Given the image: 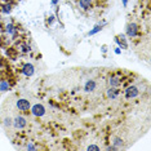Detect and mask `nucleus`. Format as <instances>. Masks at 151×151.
Returning a JSON list of instances; mask_svg holds the SVG:
<instances>
[{
  "instance_id": "1",
  "label": "nucleus",
  "mask_w": 151,
  "mask_h": 151,
  "mask_svg": "<svg viewBox=\"0 0 151 151\" xmlns=\"http://www.w3.org/2000/svg\"><path fill=\"white\" fill-rule=\"evenodd\" d=\"M31 114L34 116H36V118H40V116H43L44 114H45V107L40 104L34 105L31 107Z\"/></svg>"
},
{
  "instance_id": "2",
  "label": "nucleus",
  "mask_w": 151,
  "mask_h": 151,
  "mask_svg": "<svg viewBox=\"0 0 151 151\" xmlns=\"http://www.w3.org/2000/svg\"><path fill=\"white\" fill-rule=\"evenodd\" d=\"M26 125H27V120L23 116H16L13 119V127L16 129H23Z\"/></svg>"
},
{
  "instance_id": "3",
  "label": "nucleus",
  "mask_w": 151,
  "mask_h": 151,
  "mask_svg": "<svg viewBox=\"0 0 151 151\" xmlns=\"http://www.w3.org/2000/svg\"><path fill=\"white\" fill-rule=\"evenodd\" d=\"M16 106L19 111H27L30 109V101L29 99H25V98H21L16 102Z\"/></svg>"
},
{
  "instance_id": "4",
  "label": "nucleus",
  "mask_w": 151,
  "mask_h": 151,
  "mask_svg": "<svg viewBox=\"0 0 151 151\" xmlns=\"http://www.w3.org/2000/svg\"><path fill=\"white\" fill-rule=\"evenodd\" d=\"M138 93H139V91H138V88H137L136 85H132V87H128V88L125 89V97L128 98V99L137 97Z\"/></svg>"
},
{
  "instance_id": "5",
  "label": "nucleus",
  "mask_w": 151,
  "mask_h": 151,
  "mask_svg": "<svg viewBox=\"0 0 151 151\" xmlns=\"http://www.w3.org/2000/svg\"><path fill=\"white\" fill-rule=\"evenodd\" d=\"M137 32H138V26L136 23H129L127 26V35L129 37H134L137 35Z\"/></svg>"
},
{
  "instance_id": "6",
  "label": "nucleus",
  "mask_w": 151,
  "mask_h": 151,
  "mask_svg": "<svg viewBox=\"0 0 151 151\" xmlns=\"http://www.w3.org/2000/svg\"><path fill=\"white\" fill-rule=\"evenodd\" d=\"M34 73H35V67H34V65H31V63H26L22 68V74L25 75V76H32Z\"/></svg>"
},
{
  "instance_id": "7",
  "label": "nucleus",
  "mask_w": 151,
  "mask_h": 151,
  "mask_svg": "<svg viewBox=\"0 0 151 151\" xmlns=\"http://www.w3.org/2000/svg\"><path fill=\"white\" fill-rule=\"evenodd\" d=\"M96 87H97V84H96L94 80H88L84 85V91L87 92V93H91V92L96 91Z\"/></svg>"
},
{
  "instance_id": "8",
  "label": "nucleus",
  "mask_w": 151,
  "mask_h": 151,
  "mask_svg": "<svg viewBox=\"0 0 151 151\" xmlns=\"http://www.w3.org/2000/svg\"><path fill=\"white\" fill-rule=\"evenodd\" d=\"M106 94H107V97L110 99H115L116 97H118V94H119V89L114 88V87H110L107 89V92H106Z\"/></svg>"
},
{
  "instance_id": "9",
  "label": "nucleus",
  "mask_w": 151,
  "mask_h": 151,
  "mask_svg": "<svg viewBox=\"0 0 151 151\" xmlns=\"http://www.w3.org/2000/svg\"><path fill=\"white\" fill-rule=\"evenodd\" d=\"M120 84H122V80H120L118 76H111V78L109 79V85H110V87L118 88Z\"/></svg>"
},
{
  "instance_id": "10",
  "label": "nucleus",
  "mask_w": 151,
  "mask_h": 151,
  "mask_svg": "<svg viewBox=\"0 0 151 151\" xmlns=\"http://www.w3.org/2000/svg\"><path fill=\"white\" fill-rule=\"evenodd\" d=\"M116 43H118L120 47L124 48V49L128 48V44H127V42H125V36L124 35H119L118 37H116Z\"/></svg>"
},
{
  "instance_id": "11",
  "label": "nucleus",
  "mask_w": 151,
  "mask_h": 151,
  "mask_svg": "<svg viewBox=\"0 0 151 151\" xmlns=\"http://www.w3.org/2000/svg\"><path fill=\"white\" fill-rule=\"evenodd\" d=\"M79 5L83 9H89L92 5V0H79Z\"/></svg>"
},
{
  "instance_id": "12",
  "label": "nucleus",
  "mask_w": 151,
  "mask_h": 151,
  "mask_svg": "<svg viewBox=\"0 0 151 151\" xmlns=\"http://www.w3.org/2000/svg\"><path fill=\"white\" fill-rule=\"evenodd\" d=\"M9 89V84H8V81H0V92H5V91H8Z\"/></svg>"
},
{
  "instance_id": "13",
  "label": "nucleus",
  "mask_w": 151,
  "mask_h": 151,
  "mask_svg": "<svg viewBox=\"0 0 151 151\" xmlns=\"http://www.w3.org/2000/svg\"><path fill=\"white\" fill-rule=\"evenodd\" d=\"M114 145H115V147H122L123 146V139L119 138V137H115L114 138Z\"/></svg>"
},
{
  "instance_id": "14",
  "label": "nucleus",
  "mask_w": 151,
  "mask_h": 151,
  "mask_svg": "<svg viewBox=\"0 0 151 151\" xmlns=\"http://www.w3.org/2000/svg\"><path fill=\"white\" fill-rule=\"evenodd\" d=\"M6 32L8 34H16V29H14V26H13L12 23L6 25Z\"/></svg>"
},
{
  "instance_id": "15",
  "label": "nucleus",
  "mask_w": 151,
  "mask_h": 151,
  "mask_svg": "<svg viewBox=\"0 0 151 151\" xmlns=\"http://www.w3.org/2000/svg\"><path fill=\"white\" fill-rule=\"evenodd\" d=\"M101 29H102V25H97V26H96L93 30H92V31H89L88 35H94V34H96V32H98Z\"/></svg>"
},
{
  "instance_id": "16",
  "label": "nucleus",
  "mask_w": 151,
  "mask_h": 151,
  "mask_svg": "<svg viewBox=\"0 0 151 151\" xmlns=\"http://www.w3.org/2000/svg\"><path fill=\"white\" fill-rule=\"evenodd\" d=\"M11 11H12L11 4H5V5H3V13H11Z\"/></svg>"
},
{
  "instance_id": "17",
  "label": "nucleus",
  "mask_w": 151,
  "mask_h": 151,
  "mask_svg": "<svg viewBox=\"0 0 151 151\" xmlns=\"http://www.w3.org/2000/svg\"><path fill=\"white\" fill-rule=\"evenodd\" d=\"M4 125H5V127L13 125V120H12L11 118H5V119H4Z\"/></svg>"
},
{
  "instance_id": "18",
  "label": "nucleus",
  "mask_w": 151,
  "mask_h": 151,
  "mask_svg": "<svg viewBox=\"0 0 151 151\" xmlns=\"http://www.w3.org/2000/svg\"><path fill=\"white\" fill-rule=\"evenodd\" d=\"M87 150H89V151H98V150H99V147H98V146H96V145H91V146H88V147H87Z\"/></svg>"
},
{
  "instance_id": "19",
  "label": "nucleus",
  "mask_w": 151,
  "mask_h": 151,
  "mask_svg": "<svg viewBox=\"0 0 151 151\" xmlns=\"http://www.w3.org/2000/svg\"><path fill=\"white\" fill-rule=\"evenodd\" d=\"M19 48H21V50H22V52H27V50L30 49V48L27 47L26 44H19Z\"/></svg>"
},
{
  "instance_id": "20",
  "label": "nucleus",
  "mask_w": 151,
  "mask_h": 151,
  "mask_svg": "<svg viewBox=\"0 0 151 151\" xmlns=\"http://www.w3.org/2000/svg\"><path fill=\"white\" fill-rule=\"evenodd\" d=\"M106 50H107V47H106V45H104V47H102V52H104V53H106Z\"/></svg>"
},
{
  "instance_id": "21",
  "label": "nucleus",
  "mask_w": 151,
  "mask_h": 151,
  "mask_svg": "<svg viewBox=\"0 0 151 151\" xmlns=\"http://www.w3.org/2000/svg\"><path fill=\"white\" fill-rule=\"evenodd\" d=\"M115 53H116V54H120V48H116V49H115Z\"/></svg>"
},
{
  "instance_id": "22",
  "label": "nucleus",
  "mask_w": 151,
  "mask_h": 151,
  "mask_svg": "<svg viewBox=\"0 0 151 151\" xmlns=\"http://www.w3.org/2000/svg\"><path fill=\"white\" fill-rule=\"evenodd\" d=\"M127 4H128V0H123V5L127 6Z\"/></svg>"
},
{
  "instance_id": "23",
  "label": "nucleus",
  "mask_w": 151,
  "mask_h": 151,
  "mask_svg": "<svg viewBox=\"0 0 151 151\" xmlns=\"http://www.w3.org/2000/svg\"><path fill=\"white\" fill-rule=\"evenodd\" d=\"M27 149H30V150H34V149H35V147H34L32 145H29V146H27Z\"/></svg>"
},
{
  "instance_id": "24",
  "label": "nucleus",
  "mask_w": 151,
  "mask_h": 151,
  "mask_svg": "<svg viewBox=\"0 0 151 151\" xmlns=\"http://www.w3.org/2000/svg\"><path fill=\"white\" fill-rule=\"evenodd\" d=\"M57 1H58V0H52V3H53V4H57Z\"/></svg>"
}]
</instances>
